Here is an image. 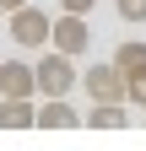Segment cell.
<instances>
[{
    "label": "cell",
    "instance_id": "277c9868",
    "mask_svg": "<svg viewBox=\"0 0 146 151\" xmlns=\"http://www.w3.org/2000/svg\"><path fill=\"white\" fill-rule=\"evenodd\" d=\"M60 54H87V43H92V27H87V16H76V11H60L54 16V38H49Z\"/></svg>",
    "mask_w": 146,
    "mask_h": 151
},
{
    "label": "cell",
    "instance_id": "5b68a950",
    "mask_svg": "<svg viewBox=\"0 0 146 151\" xmlns=\"http://www.w3.org/2000/svg\"><path fill=\"white\" fill-rule=\"evenodd\" d=\"M0 97H38V70L22 60H0Z\"/></svg>",
    "mask_w": 146,
    "mask_h": 151
},
{
    "label": "cell",
    "instance_id": "7a4b0ae2",
    "mask_svg": "<svg viewBox=\"0 0 146 151\" xmlns=\"http://www.w3.org/2000/svg\"><path fill=\"white\" fill-rule=\"evenodd\" d=\"M81 86L92 103H130V86H124V70L108 60V65H87L81 70Z\"/></svg>",
    "mask_w": 146,
    "mask_h": 151
},
{
    "label": "cell",
    "instance_id": "4fadbf2b",
    "mask_svg": "<svg viewBox=\"0 0 146 151\" xmlns=\"http://www.w3.org/2000/svg\"><path fill=\"white\" fill-rule=\"evenodd\" d=\"M22 6H27V0H0V11H6V16H11V11H22Z\"/></svg>",
    "mask_w": 146,
    "mask_h": 151
},
{
    "label": "cell",
    "instance_id": "8992f818",
    "mask_svg": "<svg viewBox=\"0 0 146 151\" xmlns=\"http://www.w3.org/2000/svg\"><path fill=\"white\" fill-rule=\"evenodd\" d=\"M0 129H38V103L33 97H0Z\"/></svg>",
    "mask_w": 146,
    "mask_h": 151
},
{
    "label": "cell",
    "instance_id": "ba28073f",
    "mask_svg": "<svg viewBox=\"0 0 146 151\" xmlns=\"http://www.w3.org/2000/svg\"><path fill=\"white\" fill-rule=\"evenodd\" d=\"M81 124H87V129H124V124H130V113H124V103H92Z\"/></svg>",
    "mask_w": 146,
    "mask_h": 151
},
{
    "label": "cell",
    "instance_id": "52a82bcc",
    "mask_svg": "<svg viewBox=\"0 0 146 151\" xmlns=\"http://www.w3.org/2000/svg\"><path fill=\"white\" fill-rule=\"evenodd\" d=\"M76 124H81V113L65 97H43L38 103V129H76Z\"/></svg>",
    "mask_w": 146,
    "mask_h": 151
},
{
    "label": "cell",
    "instance_id": "30bf717a",
    "mask_svg": "<svg viewBox=\"0 0 146 151\" xmlns=\"http://www.w3.org/2000/svg\"><path fill=\"white\" fill-rule=\"evenodd\" d=\"M114 11L124 22H146V0H114Z\"/></svg>",
    "mask_w": 146,
    "mask_h": 151
},
{
    "label": "cell",
    "instance_id": "6da1fadb",
    "mask_svg": "<svg viewBox=\"0 0 146 151\" xmlns=\"http://www.w3.org/2000/svg\"><path fill=\"white\" fill-rule=\"evenodd\" d=\"M33 70H38V97H70V86L81 81L76 60H70V54H60V49H49Z\"/></svg>",
    "mask_w": 146,
    "mask_h": 151
},
{
    "label": "cell",
    "instance_id": "9c48e42d",
    "mask_svg": "<svg viewBox=\"0 0 146 151\" xmlns=\"http://www.w3.org/2000/svg\"><path fill=\"white\" fill-rule=\"evenodd\" d=\"M114 65H119L124 76L146 70V43H119V49H114Z\"/></svg>",
    "mask_w": 146,
    "mask_h": 151
},
{
    "label": "cell",
    "instance_id": "8fae6325",
    "mask_svg": "<svg viewBox=\"0 0 146 151\" xmlns=\"http://www.w3.org/2000/svg\"><path fill=\"white\" fill-rule=\"evenodd\" d=\"M124 86H130V103H135V108H146V70L124 76Z\"/></svg>",
    "mask_w": 146,
    "mask_h": 151
},
{
    "label": "cell",
    "instance_id": "3957f363",
    "mask_svg": "<svg viewBox=\"0 0 146 151\" xmlns=\"http://www.w3.org/2000/svg\"><path fill=\"white\" fill-rule=\"evenodd\" d=\"M54 38V16L38 11V6H22V11H11V43H22V49H43Z\"/></svg>",
    "mask_w": 146,
    "mask_h": 151
},
{
    "label": "cell",
    "instance_id": "7c38bea8",
    "mask_svg": "<svg viewBox=\"0 0 146 151\" xmlns=\"http://www.w3.org/2000/svg\"><path fill=\"white\" fill-rule=\"evenodd\" d=\"M92 6H98V0H60V11H76V16H87Z\"/></svg>",
    "mask_w": 146,
    "mask_h": 151
}]
</instances>
